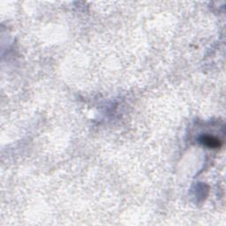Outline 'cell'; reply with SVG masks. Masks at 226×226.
<instances>
[{
    "instance_id": "6da1fadb",
    "label": "cell",
    "mask_w": 226,
    "mask_h": 226,
    "mask_svg": "<svg viewBox=\"0 0 226 226\" xmlns=\"http://www.w3.org/2000/svg\"><path fill=\"white\" fill-rule=\"evenodd\" d=\"M202 142H204V144L209 145L210 147H216L219 145L217 140H215L214 138H210V137H204Z\"/></svg>"
}]
</instances>
